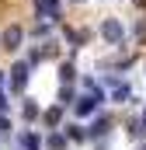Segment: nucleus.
<instances>
[{
  "label": "nucleus",
  "instance_id": "8",
  "mask_svg": "<svg viewBox=\"0 0 146 150\" xmlns=\"http://www.w3.org/2000/svg\"><path fill=\"white\" fill-rule=\"evenodd\" d=\"M63 133H66V140H73V143H84V140H87V129H84V126H77V122L63 126Z\"/></svg>",
  "mask_w": 146,
  "mask_h": 150
},
{
  "label": "nucleus",
  "instance_id": "20",
  "mask_svg": "<svg viewBox=\"0 0 146 150\" xmlns=\"http://www.w3.org/2000/svg\"><path fill=\"white\" fill-rule=\"evenodd\" d=\"M0 84H4V74H0Z\"/></svg>",
  "mask_w": 146,
  "mask_h": 150
},
{
  "label": "nucleus",
  "instance_id": "11",
  "mask_svg": "<svg viewBox=\"0 0 146 150\" xmlns=\"http://www.w3.org/2000/svg\"><path fill=\"white\" fill-rule=\"evenodd\" d=\"M111 98H115V101H129V98H132V87L122 80V84H115V87H111Z\"/></svg>",
  "mask_w": 146,
  "mask_h": 150
},
{
  "label": "nucleus",
  "instance_id": "5",
  "mask_svg": "<svg viewBox=\"0 0 146 150\" xmlns=\"http://www.w3.org/2000/svg\"><path fill=\"white\" fill-rule=\"evenodd\" d=\"M108 129H111V115H101V112H98V119H94L91 129H87V136H105Z\"/></svg>",
  "mask_w": 146,
  "mask_h": 150
},
{
  "label": "nucleus",
  "instance_id": "13",
  "mask_svg": "<svg viewBox=\"0 0 146 150\" xmlns=\"http://www.w3.org/2000/svg\"><path fill=\"white\" fill-rule=\"evenodd\" d=\"M21 115H25L28 122H32V119H38V105H35V101H25V105H21Z\"/></svg>",
  "mask_w": 146,
  "mask_h": 150
},
{
  "label": "nucleus",
  "instance_id": "4",
  "mask_svg": "<svg viewBox=\"0 0 146 150\" xmlns=\"http://www.w3.org/2000/svg\"><path fill=\"white\" fill-rule=\"evenodd\" d=\"M98 101H105V94H80L77 105H73V112L77 115H94L98 112Z\"/></svg>",
  "mask_w": 146,
  "mask_h": 150
},
{
  "label": "nucleus",
  "instance_id": "10",
  "mask_svg": "<svg viewBox=\"0 0 146 150\" xmlns=\"http://www.w3.org/2000/svg\"><path fill=\"white\" fill-rule=\"evenodd\" d=\"M18 143L25 150H42V140H38L35 133H18Z\"/></svg>",
  "mask_w": 146,
  "mask_h": 150
},
{
  "label": "nucleus",
  "instance_id": "19",
  "mask_svg": "<svg viewBox=\"0 0 146 150\" xmlns=\"http://www.w3.org/2000/svg\"><path fill=\"white\" fill-rule=\"evenodd\" d=\"M136 7H146V0H136Z\"/></svg>",
  "mask_w": 146,
  "mask_h": 150
},
{
  "label": "nucleus",
  "instance_id": "22",
  "mask_svg": "<svg viewBox=\"0 0 146 150\" xmlns=\"http://www.w3.org/2000/svg\"><path fill=\"white\" fill-rule=\"evenodd\" d=\"M73 4H80V0H73Z\"/></svg>",
  "mask_w": 146,
  "mask_h": 150
},
{
  "label": "nucleus",
  "instance_id": "18",
  "mask_svg": "<svg viewBox=\"0 0 146 150\" xmlns=\"http://www.w3.org/2000/svg\"><path fill=\"white\" fill-rule=\"evenodd\" d=\"M139 126H143V133H146V112H143V119H139Z\"/></svg>",
  "mask_w": 146,
  "mask_h": 150
},
{
  "label": "nucleus",
  "instance_id": "2",
  "mask_svg": "<svg viewBox=\"0 0 146 150\" xmlns=\"http://www.w3.org/2000/svg\"><path fill=\"white\" fill-rule=\"evenodd\" d=\"M21 42H25V28H21V25H7V28L0 32V49H7V52H18Z\"/></svg>",
  "mask_w": 146,
  "mask_h": 150
},
{
  "label": "nucleus",
  "instance_id": "21",
  "mask_svg": "<svg viewBox=\"0 0 146 150\" xmlns=\"http://www.w3.org/2000/svg\"><path fill=\"white\" fill-rule=\"evenodd\" d=\"M139 150H146V143H143V147H139Z\"/></svg>",
  "mask_w": 146,
  "mask_h": 150
},
{
  "label": "nucleus",
  "instance_id": "9",
  "mask_svg": "<svg viewBox=\"0 0 146 150\" xmlns=\"http://www.w3.org/2000/svg\"><path fill=\"white\" fill-rule=\"evenodd\" d=\"M42 119H45V126H49V129H56V126L63 122V105H56V108H45V115H42Z\"/></svg>",
  "mask_w": 146,
  "mask_h": 150
},
{
  "label": "nucleus",
  "instance_id": "17",
  "mask_svg": "<svg viewBox=\"0 0 146 150\" xmlns=\"http://www.w3.org/2000/svg\"><path fill=\"white\" fill-rule=\"evenodd\" d=\"M7 112V98H4V94H0V115Z\"/></svg>",
  "mask_w": 146,
  "mask_h": 150
},
{
  "label": "nucleus",
  "instance_id": "14",
  "mask_svg": "<svg viewBox=\"0 0 146 150\" xmlns=\"http://www.w3.org/2000/svg\"><path fill=\"white\" fill-rule=\"evenodd\" d=\"M77 98H73V91H70V84H63L59 87V105H73Z\"/></svg>",
  "mask_w": 146,
  "mask_h": 150
},
{
  "label": "nucleus",
  "instance_id": "1",
  "mask_svg": "<svg viewBox=\"0 0 146 150\" xmlns=\"http://www.w3.org/2000/svg\"><path fill=\"white\" fill-rule=\"evenodd\" d=\"M101 38H105L108 45H122V42H125V28H122V21H118V18L101 21Z\"/></svg>",
  "mask_w": 146,
  "mask_h": 150
},
{
  "label": "nucleus",
  "instance_id": "3",
  "mask_svg": "<svg viewBox=\"0 0 146 150\" xmlns=\"http://www.w3.org/2000/svg\"><path fill=\"white\" fill-rule=\"evenodd\" d=\"M28 70H32L28 59H18V63L11 67V87H14V91H25V87H28Z\"/></svg>",
  "mask_w": 146,
  "mask_h": 150
},
{
  "label": "nucleus",
  "instance_id": "15",
  "mask_svg": "<svg viewBox=\"0 0 146 150\" xmlns=\"http://www.w3.org/2000/svg\"><path fill=\"white\" fill-rule=\"evenodd\" d=\"M136 38H139V42H146V18H139V21H136Z\"/></svg>",
  "mask_w": 146,
  "mask_h": 150
},
{
  "label": "nucleus",
  "instance_id": "6",
  "mask_svg": "<svg viewBox=\"0 0 146 150\" xmlns=\"http://www.w3.org/2000/svg\"><path fill=\"white\" fill-rule=\"evenodd\" d=\"M42 14H49V21H59V0H35Z\"/></svg>",
  "mask_w": 146,
  "mask_h": 150
},
{
  "label": "nucleus",
  "instance_id": "16",
  "mask_svg": "<svg viewBox=\"0 0 146 150\" xmlns=\"http://www.w3.org/2000/svg\"><path fill=\"white\" fill-rule=\"evenodd\" d=\"M7 133H11V119H7V115H0V136H7Z\"/></svg>",
  "mask_w": 146,
  "mask_h": 150
},
{
  "label": "nucleus",
  "instance_id": "7",
  "mask_svg": "<svg viewBox=\"0 0 146 150\" xmlns=\"http://www.w3.org/2000/svg\"><path fill=\"white\" fill-rule=\"evenodd\" d=\"M66 133H56V129H49V136H45V147L49 150H66Z\"/></svg>",
  "mask_w": 146,
  "mask_h": 150
},
{
  "label": "nucleus",
  "instance_id": "12",
  "mask_svg": "<svg viewBox=\"0 0 146 150\" xmlns=\"http://www.w3.org/2000/svg\"><path fill=\"white\" fill-rule=\"evenodd\" d=\"M73 77H77V67H73L70 59H66V63H63V67H59V80H63V84H70Z\"/></svg>",
  "mask_w": 146,
  "mask_h": 150
}]
</instances>
